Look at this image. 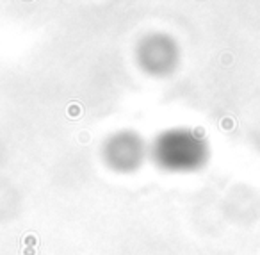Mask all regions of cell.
<instances>
[{
  "label": "cell",
  "instance_id": "cell-1",
  "mask_svg": "<svg viewBox=\"0 0 260 255\" xmlns=\"http://www.w3.org/2000/svg\"><path fill=\"white\" fill-rule=\"evenodd\" d=\"M159 168L173 173H191L207 166L210 159V143L205 134L189 127L166 129L150 147Z\"/></svg>",
  "mask_w": 260,
  "mask_h": 255
},
{
  "label": "cell",
  "instance_id": "cell-2",
  "mask_svg": "<svg viewBox=\"0 0 260 255\" xmlns=\"http://www.w3.org/2000/svg\"><path fill=\"white\" fill-rule=\"evenodd\" d=\"M136 59L139 68L150 75L168 77L180 65V47L170 34L152 33L139 40Z\"/></svg>",
  "mask_w": 260,
  "mask_h": 255
},
{
  "label": "cell",
  "instance_id": "cell-3",
  "mask_svg": "<svg viewBox=\"0 0 260 255\" xmlns=\"http://www.w3.org/2000/svg\"><path fill=\"white\" fill-rule=\"evenodd\" d=\"M150 154V147L141 134L130 129L116 130L105 139L102 155L105 164L119 173H132L143 166L145 157Z\"/></svg>",
  "mask_w": 260,
  "mask_h": 255
}]
</instances>
